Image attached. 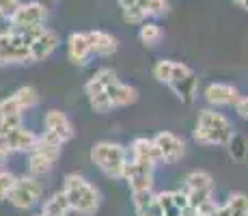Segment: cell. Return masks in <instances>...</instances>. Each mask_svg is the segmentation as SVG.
Listing matches in <instances>:
<instances>
[{"label":"cell","mask_w":248,"mask_h":216,"mask_svg":"<svg viewBox=\"0 0 248 216\" xmlns=\"http://www.w3.org/2000/svg\"><path fill=\"white\" fill-rule=\"evenodd\" d=\"M155 166H158V160H155L151 138L145 136L134 138L130 143V147H127V169H125V177H123L127 182V188H130L134 210L145 205L149 201V197L154 195Z\"/></svg>","instance_id":"1"},{"label":"cell","mask_w":248,"mask_h":216,"mask_svg":"<svg viewBox=\"0 0 248 216\" xmlns=\"http://www.w3.org/2000/svg\"><path fill=\"white\" fill-rule=\"evenodd\" d=\"M154 78L160 84L169 86L181 104H192L199 95V78L192 69L181 61L160 59L154 65Z\"/></svg>","instance_id":"2"},{"label":"cell","mask_w":248,"mask_h":216,"mask_svg":"<svg viewBox=\"0 0 248 216\" xmlns=\"http://www.w3.org/2000/svg\"><path fill=\"white\" fill-rule=\"evenodd\" d=\"M192 138L203 147H229L235 138V126L216 108H203L194 121Z\"/></svg>","instance_id":"3"},{"label":"cell","mask_w":248,"mask_h":216,"mask_svg":"<svg viewBox=\"0 0 248 216\" xmlns=\"http://www.w3.org/2000/svg\"><path fill=\"white\" fill-rule=\"evenodd\" d=\"M61 193L67 201L69 212L78 216H95L99 205H102V193L97 190V186H93L80 173H67L65 175Z\"/></svg>","instance_id":"4"},{"label":"cell","mask_w":248,"mask_h":216,"mask_svg":"<svg viewBox=\"0 0 248 216\" xmlns=\"http://www.w3.org/2000/svg\"><path fill=\"white\" fill-rule=\"evenodd\" d=\"M37 28H7L0 31V67H13V65H26L31 63V43L35 39Z\"/></svg>","instance_id":"5"},{"label":"cell","mask_w":248,"mask_h":216,"mask_svg":"<svg viewBox=\"0 0 248 216\" xmlns=\"http://www.w3.org/2000/svg\"><path fill=\"white\" fill-rule=\"evenodd\" d=\"M91 162L108 180H123L127 169V147L112 141H97L91 147Z\"/></svg>","instance_id":"6"},{"label":"cell","mask_w":248,"mask_h":216,"mask_svg":"<svg viewBox=\"0 0 248 216\" xmlns=\"http://www.w3.org/2000/svg\"><path fill=\"white\" fill-rule=\"evenodd\" d=\"M61 151H63V143H59L56 138L41 132L37 145L28 151V173L35 177L50 173L59 162Z\"/></svg>","instance_id":"7"},{"label":"cell","mask_w":248,"mask_h":216,"mask_svg":"<svg viewBox=\"0 0 248 216\" xmlns=\"http://www.w3.org/2000/svg\"><path fill=\"white\" fill-rule=\"evenodd\" d=\"M184 195L188 199L192 212H197L199 208L212 203L214 199V177L209 175L207 171H190L188 175L184 177Z\"/></svg>","instance_id":"8"},{"label":"cell","mask_w":248,"mask_h":216,"mask_svg":"<svg viewBox=\"0 0 248 216\" xmlns=\"http://www.w3.org/2000/svg\"><path fill=\"white\" fill-rule=\"evenodd\" d=\"M95 74H97V78L102 80L104 91H106L108 100H110V104H112V110L132 106V104L138 102V91L132 84L121 83L114 69H110V67H102V69H97Z\"/></svg>","instance_id":"9"},{"label":"cell","mask_w":248,"mask_h":216,"mask_svg":"<svg viewBox=\"0 0 248 216\" xmlns=\"http://www.w3.org/2000/svg\"><path fill=\"white\" fill-rule=\"evenodd\" d=\"M44 197V188H41V182L37 180L31 173H24V175L16 177V184L11 188V195H9V203L16 210H32Z\"/></svg>","instance_id":"10"},{"label":"cell","mask_w":248,"mask_h":216,"mask_svg":"<svg viewBox=\"0 0 248 216\" xmlns=\"http://www.w3.org/2000/svg\"><path fill=\"white\" fill-rule=\"evenodd\" d=\"M151 145H154L158 165H175V162H179L186 156L184 138L177 136L175 132H169V130H162V132L155 134L151 138Z\"/></svg>","instance_id":"11"},{"label":"cell","mask_w":248,"mask_h":216,"mask_svg":"<svg viewBox=\"0 0 248 216\" xmlns=\"http://www.w3.org/2000/svg\"><path fill=\"white\" fill-rule=\"evenodd\" d=\"M170 13L169 0H136L132 7L123 9V20L127 24H140L149 22V17H164Z\"/></svg>","instance_id":"12"},{"label":"cell","mask_w":248,"mask_h":216,"mask_svg":"<svg viewBox=\"0 0 248 216\" xmlns=\"http://www.w3.org/2000/svg\"><path fill=\"white\" fill-rule=\"evenodd\" d=\"M39 141V134L28 130L26 126H17L7 132H0V151L7 156L11 153H28Z\"/></svg>","instance_id":"13"},{"label":"cell","mask_w":248,"mask_h":216,"mask_svg":"<svg viewBox=\"0 0 248 216\" xmlns=\"http://www.w3.org/2000/svg\"><path fill=\"white\" fill-rule=\"evenodd\" d=\"M47 20V7L44 2H20V7L16 9V13L9 20V28H37V26H46Z\"/></svg>","instance_id":"14"},{"label":"cell","mask_w":248,"mask_h":216,"mask_svg":"<svg viewBox=\"0 0 248 216\" xmlns=\"http://www.w3.org/2000/svg\"><path fill=\"white\" fill-rule=\"evenodd\" d=\"M44 134L47 136L56 138L59 143H69L71 138L76 136V130H74V123L63 110L59 108H50L44 117Z\"/></svg>","instance_id":"15"},{"label":"cell","mask_w":248,"mask_h":216,"mask_svg":"<svg viewBox=\"0 0 248 216\" xmlns=\"http://www.w3.org/2000/svg\"><path fill=\"white\" fill-rule=\"evenodd\" d=\"M59 46H61L59 33H54L47 26H41L31 43V63H44L46 59H50L54 54Z\"/></svg>","instance_id":"16"},{"label":"cell","mask_w":248,"mask_h":216,"mask_svg":"<svg viewBox=\"0 0 248 216\" xmlns=\"http://www.w3.org/2000/svg\"><path fill=\"white\" fill-rule=\"evenodd\" d=\"M203 98L209 104V108H233L240 100V91L229 83H212L205 86Z\"/></svg>","instance_id":"17"},{"label":"cell","mask_w":248,"mask_h":216,"mask_svg":"<svg viewBox=\"0 0 248 216\" xmlns=\"http://www.w3.org/2000/svg\"><path fill=\"white\" fill-rule=\"evenodd\" d=\"M91 56H93V50H91V41L87 33H71L67 39V59L74 65L82 67L89 63Z\"/></svg>","instance_id":"18"},{"label":"cell","mask_w":248,"mask_h":216,"mask_svg":"<svg viewBox=\"0 0 248 216\" xmlns=\"http://www.w3.org/2000/svg\"><path fill=\"white\" fill-rule=\"evenodd\" d=\"M89 41H91V50L97 56H112L119 50V41L117 37L110 35L106 31H89Z\"/></svg>","instance_id":"19"},{"label":"cell","mask_w":248,"mask_h":216,"mask_svg":"<svg viewBox=\"0 0 248 216\" xmlns=\"http://www.w3.org/2000/svg\"><path fill=\"white\" fill-rule=\"evenodd\" d=\"M220 216H248V195L231 193L225 203H218Z\"/></svg>","instance_id":"20"},{"label":"cell","mask_w":248,"mask_h":216,"mask_svg":"<svg viewBox=\"0 0 248 216\" xmlns=\"http://www.w3.org/2000/svg\"><path fill=\"white\" fill-rule=\"evenodd\" d=\"M41 214H47V216H69V205L67 201H65V197L61 190H56V193L50 195V199L44 201V205H41Z\"/></svg>","instance_id":"21"},{"label":"cell","mask_w":248,"mask_h":216,"mask_svg":"<svg viewBox=\"0 0 248 216\" xmlns=\"http://www.w3.org/2000/svg\"><path fill=\"white\" fill-rule=\"evenodd\" d=\"M13 100H16L17 104H20V108L26 113V110H31V108H35L37 104H39V91L35 89V86H31V84H24L20 86V89H16L13 91Z\"/></svg>","instance_id":"22"},{"label":"cell","mask_w":248,"mask_h":216,"mask_svg":"<svg viewBox=\"0 0 248 216\" xmlns=\"http://www.w3.org/2000/svg\"><path fill=\"white\" fill-rule=\"evenodd\" d=\"M138 39H140V43L147 48L158 46V43L164 39V31L160 28V24L145 22V24H140V28H138Z\"/></svg>","instance_id":"23"},{"label":"cell","mask_w":248,"mask_h":216,"mask_svg":"<svg viewBox=\"0 0 248 216\" xmlns=\"http://www.w3.org/2000/svg\"><path fill=\"white\" fill-rule=\"evenodd\" d=\"M16 173L7 171V169H0V203L9 201V195H11V188L16 184Z\"/></svg>","instance_id":"24"},{"label":"cell","mask_w":248,"mask_h":216,"mask_svg":"<svg viewBox=\"0 0 248 216\" xmlns=\"http://www.w3.org/2000/svg\"><path fill=\"white\" fill-rule=\"evenodd\" d=\"M229 150H231V156L235 158V160H242V158H244V153H246V141L235 134V138L229 143Z\"/></svg>","instance_id":"25"},{"label":"cell","mask_w":248,"mask_h":216,"mask_svg":"<svg viewBox=\"0 0 248 216\" xmlns=\"http://www.w3.org/2000/svg\"><path fill=\"white\" fill-rule=\"evenodd\" d=\"M17 7H20V0H0V17L9 22Z\"/></svg>","instance_id":"26"},{"label":"cell","mask_w":248,"mask_h":216,"mask_svg":"<svg viewBox=\"0 0 248 216\" xmlns=\"http://www.w3.org/2000/svg\"><path fill=\"white\" fill-rule=\"evenodd\" d=\"M17 126H24V117H0V132H7Z\"/></svg>","instance_id":"27"},{"label":"cell","mask_w":248,"mask_h":216,"mask_svg":"<svg viewBox=\"0 0 248 216\" xmlns=\"http://www.w3.org/2000/svg\"><path fill=\"white\" fill-rule=\"evenodd\" d=\"M235 113H237V117H242V119H246L248 121V95H240V100L235 102Z\"/></svg>","instance_id":"28"},{"label":"cell","mask_w":248,"mask_h":216,"mask_svg":"<svg viewBox=\"0 0 248 216\" xmlns=\"http://www.w3.org/2000/svg\"><path fill=\"white\" fill-rule=\"evenodd\" d=\"M194 216H220V212H218V203L212 201V203L203 205V208H199L197 212H194Z\"/></svg>","instance_id":"29"},{"label":"cell","mask_w":248,"mask_h":216,"mask_svg":"<svg viewBox=\"0 0 248 216\" xmlns=\"http://www.w3.org/2000/svg\"><path fill=\"white\" fill-rule=\"evenodd\" d=\"M117 2H119V7H121V9H127V7H132L136 0H117Z\"/></svg>","instance_id":"30"},{"label":"cell","mask_w":248,"mask_h":216,"mask_svg":"<svg viewBox=\"0 0 248 216\" xmlns=\"http://www.w3.org/2000/svg\"><path fill=\"white\" fill-rule=\"evenodd\" d=\"M7 160H9V156L4 151H0V169H4V165H7Z\"/></svg>","instance_id":"31"},{"label":"cell","mask_w":248,"mask_h":216,"mask_svg":"<svg viewBox=\"0 0 248 216\" xmlns=\"http://www.w3.org/2000/svg\"><path fill=\"white\" fill-rule=\"evenodd\" d=\"M242 9H244V11H248V0H244V7H242Z\"/></svg>","instance_id":"32"},{"label":"cell","mask_w":248,"mask_h":216,"mask_svg":"<svg viewBox=\"0 0 248 216\" xmlns=\"http://www.w3.org/2000/svg\"><path fill=\"white\" fill-rule=\"evenodd\" d=\"M39 216H47V214H41V212H39Z\"/></svg>","instance_id":"33"}]
</instances>
